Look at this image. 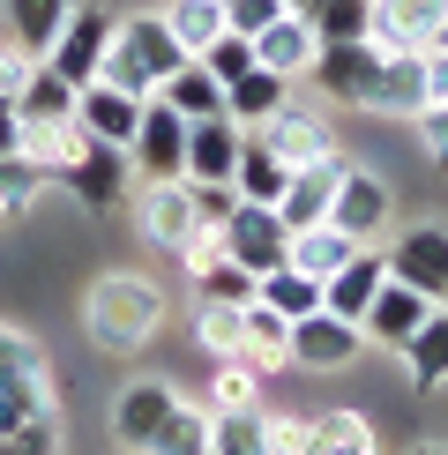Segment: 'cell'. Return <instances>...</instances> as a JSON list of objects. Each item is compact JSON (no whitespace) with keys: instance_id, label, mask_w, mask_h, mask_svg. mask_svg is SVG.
<instances>
[{"instance_id":"obj_1","label":"cell","mask_w":448,"mask_h":455,"mask_svg":"<svg viewBox=\"0 0 448 455\" xmlns=\"http://www.w3.org/2000/svg\"><path fill=\"white\" fill-rule=\"evenodd\" d=\"M164 291L149 276L135 269H105L98 283H90V299H83V321H90V336H98L105 351H142L149 336L164 329Z\"/></svg>"},{"instance_id":"obj_2","label":"cell","mask_w":448,"mask_h":455,"mask_svg":"<svg viewBox=\"0 0 448 455\" xmlns=\"http://www.w3.org/2000/svg\"><path fill=\"white\" fill-rule=\"evenodd\" d=\"M195 52L172 37V23H164V8L157 15H120L112 23V52H105V83H120V90H135V98H157L164 90V75H180Z\"/></svg>"},{"instance_id":"obj_3","label":"cell","mask_w":448,"mask_h":455,"mask_svg":"<svg viewBox=\"0 0 448 455\" xmlns=\"http://www.w3.org/2000/svg\"><path fill=\"white\" fill-rule=\"evenodd\" d=\"M388 217H396V187L373 172V164H344L336 202H329V224H336V232H351L359 246H373V239L388 232Z\"/></svg>"},{"instance_id":"obj_4","label":"cell","mask_w":448,"mask_h":455,"mask_svg":"<svg viewBox=\"0 0 448 455\" xmlns=\"http://www.w3.org/2000/svg\"><path fill=\"white\" fill-rule=\"evenodd\" d=\"M373 75H381V52H373V37H329L307 83L322 90L329 105H344V112H366V98H373Z\"/></svg>"},{"instance_id":"obj_5","label":"cell","mask_w":448,"mask_h":455,"mask_svg":"<svg viewBox=\"0 0 448 455\" xmlns=\"http://www.w3.org/2000/svg\"><path fill=\"white\" fill-rule=\"evenodd\" d=\"M112 23H120L112 8H68L60 37L45 45V68H60L75 90L98 83V75H105V52H112Z\"/></svg>"},{"instance_id":"obj_6","label":"cell","mask_w":448,"mask_h":455,"mask_svg":"<svg viewBox=\"0 0 448 455\" xmlns=\"http://www.w3.org/2000/svg\"><path fill=\"white\" fill-rule=\"evenodd\" d=\"M135 232L157 246V254H180V246L202 232V217H195V187H187V180H149L142 195H135Z\"/></svg>"},{"instance_id":"obj_7","label":"cell","mask_w":448,"mask_h":455,"mask_svg":"<svg viewBox=\"0 0 448 455\" xmlns=\"http://www.w3.org/2000/svg\"><path fill=\"white\" fill-rule=\"evenodd\" d=\"M359 351H366V329L344 321V314H329V307H314V314L292 321V366H307V373H336V366H351Z\"/></svg>"},{"instance_id":"obj_8","label":"cell","mask_w":448,"mask_h":455,"mask_svg":"<svg viewBox=\"0 0 448 455\" xmlns=\"http://www.w3.org/2000/svg\"><path fill=\"white\" fill-rule=\"evenodd\" d=\"M127 164H135L142 180H187V120L164 98L142 105V127H135V142H127Z\"/></svg>"},{"instance_id":"obj_9","label":"cell","mask_w":448,"mask_h":455,"mask_svg":"<svg viewBox=\"0 0 448 455\" xmlns=\"http://www.w3.org/2000/svg\"><path fill=\"white\" fill-rule=\"evenodd\" d=\"M254 135L269 142L284 164H314V157H329V149H336V135H329V105H307V98H284L269 120L254 127Z\"/></svg>"},{"instance_id":"obj_10","label":"cell","mask_w":448,"mask_h":455,"mask_svg":"<svg viewBox=\"0 0 448 455\" xmlns=\"http://www.w3.org/2000/svg\"><path fill=\"white\" fill-rule=\"evenodd\" d=\"M388 276L426 291L434 307H448V224H411V232L388 246Z\"/></svg>"},{"instance_id":"obj_11","label":"cell","mask_w":448,"mask_h":455,"mask_svg":"<svg viewBox=\"0 0 448 455\" xmlns=\"http://www.w3.org/2000/svg\"><path fill=\"white\" fill-rule=\"evenodd\" d=\"M284 246H292V224L269 210V202H239L232 224H224V254L232 261H247L254 276H269V269H284Z\"/></svg>"},{"instance_id":"obj_12","label":"cell","mask_w":448,"mask_h":455,"mask_svg":"<svg viewBox=\"0 0 448 455\" xmlns=\"http://www.w3.org/2000/svg\"><path fill=\"white\" fill-rule=\"evenodd\" d=\"M142 105L149 98H135V90H120V83H83V98H75V127H83L90 142H112V149H127L135 142V127H142Z\"/></svg>"},{"instance_id":"obj_13","label":"cell","mask_w":448,"mask_h":455,"mask_svg":"<svg viewBox=\"0 0 448 455\" xmlns=\"http://www.w3.org/2000/svg\"><path fill=\"white\" fill-rule=\"evenodd\" d=\"M448 23V0H373V52H426Z\"/></svg>"},{"instance_id":"obj_14","label":"cell","mask_w":448,"mask_h":455,"mask_svg":"<svg viewBox=\"0 0 448 455\" xmlns=\"http://www.w3.org/2000/svg\"><path fill=\"white\" fill-rule=\"evenodd\" d=\"M254 60H261V68H276L284 83H307V75H314V60H322V30H314V15L284 8L269 30L254 37Z\"/></svg>"},{"instance_id":"obj_15","label":"cell","mask_w":448,"mask_h":455,"mask_svg":"<svg viewBox=\"0 0 448 455\" xmlns=\"http://www.w3.org/2000/svg\"><path fill=\"white\" fill-rule=\"evenodd\" d=\"M426 314H434V299L388 276L381 291H373V307L359 314V329H366V344H381V351H404L411 336H419V321H426Z\"/></svg>"},{"instance_id":"obj_16","label":"cell","mask_w":448,"mask_h":455,"mask_svg":"<svg viewBox=\"0 0 448 455\" xmlns=\"http://www.w3.org/2000/svg\"><path fill=\"white\" fill-rule=\"evenodd\" d=\"M127 172H135V164H127V149H112V142H83V157L60 172V187L83 202V210H112V202L127 195Z\"/></svg>"},{"instance_id":"obj_17","label":"cell","mask_w":448,"mask_h":455,"mask_svg":"<svg viewBox=\"0 0 448 455\" xmlns=\"http://www.w3.org/2000/svg\"><path fill=\"white\" fill-rule=\"evenodd\" d=\"M172 411H180L172 381H127L120 395H112V433H120V448H149Z\"/></svg>"},{"instance_id":"obj_18","label":"cell","mask_w":448,"mask_h":455,"mask_svg":"<svg viewBox=\"0 0 448 455\" xmlns=\"http://www.w3.org/2000/svg\"><path fill=\"white\" fill-rule=\"evenodd\" d=\"M426 105H434L426 98V52H381V75H373L366 112H381V120H419Z\"/></svg>"},{"instance_id":"obj_19","label":"cell","mask_w":448,"mask_h":455,"mask_svg":"<svg viewBox=\"0 0 448 455\" xmlns=\"http://www.w3.org/2000/svg\"><path fill=\"white\" fill-rule=\"evenodd\" d=\"M344 149H329V157H314V164H292V187H284V202H276V217L292 224H322L329 217V202H336V180H344Z\"/></svg>"},{"instance_id":"obj_20","label":"cell","mask_w":448,"mask_h":455,"mask_svg":"<svg viewBox=\"0 0 448 455\" xmlns=\"http://www.w3.org/2000/svg\"><path fill=\"white\" fill-rule=\"evenodd\" d=\"M239 142H247V127H239L232 112H217V120H187V180H232Z\"/></svg>"},{"instance_id":"obj_21","label":"cell","mask_w":448,"mask_h":455,"mask_svg":"<svg viewBox=\"0 0 448 455\" xmlns=\"http://www.w3.org/2000/svg\"><path fill=\"white\" fill-rule=\"evenodd\" d=\"M239 358H247V366L261 373V381H269V373H284L292 366V321L276 314V307H261V299H247V307H239Z\"/></svg>"},{"instance_id":"obj_22","label":"cell","mask_w":448,"mask_h":455,"mask_svg":"<svg viewBox=\"0 0 448 455\" xmlns=\"http://www.w3.org/2000/svg\"><path fill=\"white\" fill-rule=\"evenodd\" d=\"M388 283V254H373V246H359V254L344 261L329 283H322V307L329 314H344V321H359L366 307H373V291Z\"/></svg>"},{"instance_id":"obj_23","label":"cell","mask_w":448,"mask_h":455,"mask_svg":"<svg viewBox=\"0 0 448 455\" xmlns=\"http://www.w3.org/2000/svg\"><path fill=\"white\" fill-rule=\"evenodd\" d=\"M284 187H292V164H284V157H276V149L247 127V142H239V164H232V195H239V202H269V210H276V202H284Z\"/></svg>"},{"instance_id":"obj_24","label":"cell","mask_w":448,"mask_h":455,"mask_svg":"<svg viewBox=\"0 0 448 455\" xmlns=\"http://www.w3.org/2000/svg\"><path fill=\"white\" fill-rule=\"evenodd\" d=\"M75 98H83V90H75L60 68L30 60L23 90H15V112H23V127H60V120H75Z\"/></svg>"},{"instance_id":"obj_25","label":"cell","mask_w":448,"mask_h":455,"mask_svg":"<svg viewBox=\"0 0 448 455\" xmlns=\"http://www.w3.org/2000/svg\"><path fill=\"white\" fill-rule=\"evenodd\" d=\"M351 254H359V239H351V232H336L329 217H322V224H299V232H292V246H284V261H292V269H299V276H322V283L344 269Z\"/></svg>"},{"instance_id":"obj_26","label":"cell","mask_w":448,"mask_h":455,"mask_svg":"<svg viewBox=\"0 0 448 455\" xmlns=\"http://www.w3.org/2000/svg\"><path fill=\"white\" fill-rule=\"evenodd\" d=\"M292 90H299V83H284L276 68H261V60H254L247 75H239V83H224V112H232L239 127H261V120H269L276 105L292 98Z\"/></svg>"},{"instance_id":"obj_27","label":"cell","mask_w":448,"mask_h":455,"mask_svg":"<svg viewBox=\"0 0 448 455\" xmlns=\"http://www.w3.org/2000/svg\"><path fill=\"white\" fill-rule=\"evenodd\" d=\"M75 0H0V23H8V37L30 52V60H45V45L60 37Z\"/></svg>"},{"instance_id":"obj_28","label":"cell","mask_w":448,"mask_h":455,"mask_svg":"<svg viewBox=\"0 0 448 455\" xmlns=\"http://www.w3.org/2000/svg\"><path fill=\"white\" fill-rule=\"evenodd\" d=\"M396 358H404L411 388H448V307L426 314V321H419V336H411Z\"/></svg>"},{"instance_id":"obj_29","label":"cell","mask_w":448,"mask_h":455,"mask_svg":"<svg viewBox=\"0 0 448 455\" xmlns=\"http://www.w3.org/2000/svg\"><path fill=\"white\" fill-rule=\"evenodd\" d=\"M307 455H381V441H373V419H359V411H314Z\"/></svg>"},{"instance_id":"obj_30","label":"cell","mask_w":448,"mask_h":455,"mask_svg":"<svg viewBox=\"0 0 448 455\" xmlns=\"http://www.w3.org/2000/svg\"><path fill=\"white\" fill-rule=\"evenodd\" d=\"M210 455H269V411L261 403L210 411Z\"/></svg>"},{"instance_id":"obj_31","label":"cell","mask_w":448,"mask_h":455,"mask_svg":"<svg viewBox=\"0 0 448 455\" xmlns=\"http://www.w3.org/2000/svg\"><path fill=\"white\" fill-rule=\"evenodd\" d=\"M157 98L172 105L180 120H217V112H224V83H217V75L202 68V60H187L180 75H164V90H157Z\"/></svg>"},{"instance_id":"obj_32","label":"cell","mask_w":448,"mask_h":455,"mask_svg":"<svg viewBox=\"0 0 448 455\" xmlns=\"http://www.w3.org/2000/svg\"><path fill=\"white\" fill-rule=\"evenodd\" d=\"M52 187V172L45 164L30 157V149H8V157H0V217H23L37 195H45Z\"/></svg>"},{"instance_id":"obj_33","label":"cell","mask_w":448,"mask_h":455,"mask_svg":"<svg viewBox=\"0 0 448 455\" xmlns=\"http://www.w3.org/2000/svg\"><path fill=\"white\" fill-rule=\"evenodd\" d=\"M149 455H210V403H187L157 426V441H149Z\"/></svg>"},{"instance_id":"obj_34","label":"cell","mask_w":448,"mask_h":455,"mask_svg":"<svg viewBox=\"0 0 448 455\" xmlns=\"http://www.w3.org/2000/svg\"><path fill=\"white\" fill-rule=\"evenodd\" d=\"M261 307H276V314H284V321H299V314H314V307H322V276H299L292 269V261H284V269H269V276H261Z\"/></svg>"},{"instance_id":"obj_35","label":"cell","mask_w":448,"mask_h":455,"mask_svg":"<svg viewBox=\"0 0 448 455\" xmlns=\"http://www.w3.org/2000/svg\"><path fill=\"white\" fill-rule=\"evenodd\" d=\"M254 291H261V276L247 269V261H232V254H217L210 269L195 276V299H210V307H247Z\"/></svg>"},{"instance_id":"obj_36","label":"cell","mask_w":448,"mask_h":455,"mask_svg":"<svg viewBox=\"0 0 448 455\" xmlns=\"http://www.w3.org/2000/svg\"><path fill=\"white\" fill-rule=\"evenodd\" d=\"M164 23H172V37H180L187 52H202V45L224 30V0H172V8H164Z\"/></svg>"},{"instance_id":"obj_37","label":"cell","mask_w":448,"mask_h":455,"mask_svg":"<svg viewBox=\"0 0 448 455\" xmlns=\"http://www.w3.org/2000/svg\"><path fill=\"white\" fill-rule=\"evenodd\" d=\"M45 411H52V381H0V433L45 419Z\"/></svg>"},{"instance_id":"obj_38","label":"cell","mask_w":448,"mask_h":455,"mask_svg":"<svg viewBox=\"0 0 448 455\" xmlns=\"http://www.w3.org/2000/svg\"><path fill=\"white\" fill-rule=\"evenodd\" d=\"M0 381H52V373H45V351H37V336L8 329V321H0Z\"/></svg>"},{"instance_id":"obj_39","label":"cell","mask_w":448,"mask_h":455,"mask_svg":"<svg viewBox=\"0 0 448 455\" xmlns=\"http://www.w3.org/2000/svg\"><path fill=\"white\" fill-rule=\"evenodd\" d=\"M239 336H247V329H239V307H210V299L195 307V344H202V351L239 358Z\"/></svg>"},{"instance_id":"obj_40","label":"cell","mask_w":448,"mask_h":455,"mask_svg":"<svg viewBox=\"0 0 448 455\" xmlns=\"http://www.w3.org/2000/svg\"><path fill=\"white\" fill-rule=\"evenodd\" d=\"M195 60H202V68H210V75H217V83H239V75H247V68H254V37H239V30H217V37H210V45H202V52H195Z\"/></svg>"},{"instance_id":"obj_41","label":"cell","mask_w":448,"mask_h":455,"mask_svg":"<svg viewBox=\"0 0 448 455\" xmlns=\"http://www.w3.org/2000/svg\"><path fill=\"white\" fill-rule=\"evenodd\" d=\"M232 403H261V373L247 358H217V381H210V411H232Z\"/></svg>"},{"instance_id":"obj_42","label":"cell","mask_w":448,"mask_h":455,"mask_svg":"<svg viewBox=\"0 0 448 455\" xmlns=\"http://www.w3.org/2000/svg\"><path fill=\"white\" fill-rule=\"evenodd\" d=\"M314 30H322V45L329 37H366L373 30V0H322V8H314Z\"/></svg>"},{"instance_id":"obj_43","label":"cell","mask_w":448,"mask_h":455,"mask_svg":"<svg viewBox=\"0 0 448 455\" xmlns=\"http://www.w3.org/2000/svg\"><path fill=\"white\" fill-rule=\"evenodd\" d=\"M0 455H60V411H45V419L0 433Z\"/></svg>"},{"instance_id":"obj_44","label":"cell","mask_w":448,"mask_h":455,"mask_svg":"<svg viewBox=\"0 0 448 455\" xmlns=\"http://www.w3.org/2000/svg\"><path fill=\"white\" fill-rule=\"evenodd\" d=\"M195 187V217H202V232H224L239 210V195H232V180H187Z\"/></svg>"},{"instance_id":"obj_45","label":"cell","mask_w":448,"mask_h":455,"mask_svg":"<svg viewBox=\"0 0 448 455\" xmlns=\"http://www.w3.org/2000/svg\"><path fill=\"white\" fill-rule=\"evenodd\" d=\"M284 15V0H224V30H239V37H261Z\"/></svg>"},{"instance_id":"obj_46","label":"cell","mask_w":448,"mask_h":455,"mask_svg":"<svg viewBox=\"0 0 448 455\" xmlns=\"http://www.w3.org/2000/svg\"><path fill=\"white\" fill-rule=\"evenodd\" d=\"M411 127H419V142H426V164H441V172H448V98L426 105Z\"/></svg>"},{"instance_id":"obj_47","label":"cell","mask_w":448,"mask_h":455,"mask_svg":"<svg viewBox=\"0 0 448 455\" xmlns=\"http://www.w3.org/2000/svg\"><path fill=\"white\" fill-rule=\"evenodd\" d=\"M307 448V419H292V411H269V455H299Z\"/></svg>"},{"instance_id":"obj_48","label":"cell","mask_w":448,"mask_h":455,"mask_svg":"<svg viewBox=\"0 0 448 455\" xmlns=\"http://www.w3.org/2000/svg\"><path fill=\"white\" fill-rule=\"evenodd\" d=\"M426 98H434V105L448 98V52L441 45H426Z\"/></svg>"},{"instance_id":"obj_49","label":"cell","mask_w":448,"mask_h":455,"mask_svg":"<svg viewBox=\"0 0 448 455\" xmlns=\"http://www.w3.org/2000/svg\"><path fill=\"white\" fill-rule=\"evenodd\" d=\"M8 149H23V112H15V98H0V157Z\"/></svg>"},{"instance_id":"obj_50","label":"cell","mask_w":448,"mask_h":455,"mask_svg":"<svg viewBox=\"0 0 448 455\" xmlns=\"http://www.w3.org/2000/svg\"><path fill=\"white\" fill-rule=\"evenodd\" d=\"M411 455H448V448H441V441H419V448H411Z\"/></svg>"},{"instance_id":"obj_51","label":"cell","mask_w":448,"mask_h":455,"mask_svg":"<svg viewBox=\"0 0 448 455\" xmlns=\"http://www.w3.org/2000/svg\"><path fill=\"white\" fill-rule=\"evenodd\" d=\"M434 45H441V52H448V23H441V30H434Z\"/></svg>"},{"instance_id":"obj_52","label":"cell","mask_w":448,"mask_h":455,"mask_svg":"<svg viewBox=\"0 0 448 455\" xmlns=\"http://www.w3.org/2000/svg\"><path fill=\"white\" fill-rule=\"evenodd\" d=\"M299 455H307V448H299Z\"/></svg>"}]
</instances>
